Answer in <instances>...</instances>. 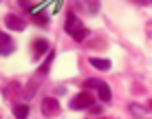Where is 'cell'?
Segmentation results:
<instances>
[{
  "label": "cell",
  "mask_w": 152,
  "mask_h": 119,
  "mask_svg": "<svg viewBox=\"0 0 152 119\" xmlns=\"http://www.w3.org/2000/svg\"><path fill=\"white\" fill-rule=\"evenodd\" d=\"M84 86H86L88 91H91V88L99 91V88H102V86H104V82H102V80H86V84H84Z\"/></svg>",
  "instance_id": "13"
},
{
  "label": "cell",
  "mask_w": 152,
  "mask_h": 119,
  "mask_svg": "<svg viewBox=\"0 0 152 119\" xmlns=\"http://www.w3.org/2000/svg\"><path fill=\"white\" fill-rule=\"evenodd\" d=\"M4 24H7L9 31H24V27H27V22L22 18H18V15H13V13H9L4 18Z\"/></svg>",
  "instance_id": "4"
},
{
  "label": "cell",
  "mask_w": 152,
  "mask_h": 119,
  "mask_svg": "<svg viewBox=\"0 0 152 119\" xmlns=\"http://www.w3.org/2000/svg\"><path fill=\"white\" fill-rule=\"evenodd\" d=\"M42 112H44V117H57L60 115V101L53 97L42 99Z\"/></svg>",
  "instance_id": "3"
},
{
  "label": "cell",
  "mask_w": 152,
  "mask_h": 119,
  "mask_svg": "<svg viewBox=\"0 0 152 119\" xmlns=\"http://www.w3.org/2000/svg\"><path fill=\"white\" fill-rule=\"evenodd\" d=\"M31 15H33V20L40 27H46V24H49V18H46V13L42 11V9H31Z\"/></svg>",
  "instance_id": "8"
},
{
  "label": "cell",
  "mask_w": 152,
  "mask_h": 119,
  "mask_svg": "<svg viewBox=\"0 0 152 119\" xmlns=\"http://www.w3.org/2000/svg\"><path fill=\"white\" fill-rule=\"evenodd\" d=\"M91 66L97 69V71H108L113 64H110V60H106V58H91Z\"/></svg>",
  "instance_id": "6"
},
{
  "label": "cell",
  "mask_w": 152,
  "mask_h": 119,
  "mask_svg": "<svg viewBox=\"0 0 152 119\" xmlns=\"http://www.w3.org/2000/svg\"><path fill=\"white\" fill-rule=\"evenodd\" d=\"M46 51H49V42H46L44 38H38V40L31 42V53H33L35 58H40V55L46 53Z\"/></svg>",
  "instance_id": "5"
},
{
  "label": "cell",
  "mask_w": 152,
  "mask_h": 119,
  "mask_svg": "<svg viewBox=\"0 0 152 119\" xmlns=\"http://www.w3.org/2000/svg\"><path fill=\"white\" fill-rule=\"evenodd\" d=\"M148 31H150V35H152V27H148Z\"/></svg>",
  "instance_id": "17"
},
{
  "label": "cell",
  "mask_w": 152,
  "mask_h": 119,
  "mask_svg": "<svg viewBox=\"0 0 152 119\" xmlns=\"http://www.w3.org/2000/svg\"><path fill=\"white\" fill-rule=\"evenodd\" d=\"M64 31L71 35L75 42H84V40L88 38V29L82 24V20L77 18L75 13H69L66 15V24H64Z\"/></svg>",
  "instance_id": "1"
},
{
  "label": "cell",
  "mask_w": 152,
  "mask_h": 119,
  "mask_svg": "<svg viewBox=\"0 0 152 119\" xmlns=\"http://www.w3.org/2000/svg\"><path fill=\"white\" fill-rule=\"evenodd\" d=\"M13 115H15V119H27L29 117V106L27 104H15Z\"/></svg>",
  "instance_id": "9"
},
{
  "label": "cell",
  "mask_w": 152,
  "mask_h": 119,
  "mask_svg": "<svg viewBox=\"0 0 152 119\" xmlns=\"http://www.w3.org/2000/svg\"><path fill=\"white\" fill-rule=\"evenodd\" d=\"M93 104H95V95H93L91 91H82V93H77L75 97L71 99V108L73 110H82V108H93Z\"/></svg>",
  "instance_id": "2"
},
{
  "label": "cell",
  "mask_w": 152,
  "mask_h": 119,
  "mask_svg": "<svg viewBox=\"0 0 152 119\" xmlns=\"http://www.w3.org/2000/svg\"><path fill=\"white\" fill-rule=\"evenodd\" d=\"M91 112H93V115H99V112H102V108H99V106H93Z\"/></svg>",
  "instance_id": "15"
},
{
  "label": "cell",
  "mask_w": 152,
  "mask_h": 119,
  "mask_svg": "<svg viewBox=\"0 0 152 119\" xmlns=\"http://www.w3.org/2000/svg\"><path fill=\"white\" fill-rule=\"evenodd\" d=\"M130 2L139 4V7H150V4H152V0H130Z\"/></svg>",
  "instance_id": "14"
},
{
  "label": "cell",
  "mask_w": 152,
  "mask_h": 119,
  "mask_svg": "<svg viewBox=\"0 0 152 119\" xmlns=\"http://www.w3.org/2000/svg\"><path fill=\"white\" fill-rule=\"evenodd\" d=\"M0 40H2V55H9V53H11V49H13V46H11V40H9V35L2 33V35H0Z\"/></svg>",
  "instance_id": "12"
},
{
  "label": "cell",
  "mask_w": 152,
  "mask_h": 119,
  "mask_svg": "<svg viewBox=\"0 0 152 119\" xmlns=\"http://www.w3.org/2000/svg\"><path fill=\"white\" fill-rule=\"evenodd\" d=\"M55 60V51H49V55H46V60H44V64L40 66V75H46L49 73V66H51V62Z\"/></svg>",
  "instance_id": "11"
},
{
  "label": "cell",
  "mask_w": 152,
  "mask_h": 119,
  "mask_svg": "<svg viewBox=\"0 0 152 119\" xmlns=\"http://www.w3.org/2000/svg\"><path fill=\"white\" fill-rule=\"evenodd\" d=\"M128 110L132 112V117H137V119H145V112H148V108L141 106V104H134V101H132V104L128 106Z\"/></svg>",
  "instance_id": "7"
},
{
  "label": "cell",
  "mask_w": 152,
  "mask_h": 119,
  "mask_svg": "<svg viewBox=\"0 0 152 119\" xmlns=\"http://www.w3.org/2000/svg\"><path fill=\"white\" fill-rule=\"evenodd\" d=\"M148 108H150V110H152V99H150V101H148Z\"/></svg>",
  "instance_id": "16"
},
{
  "label": "cell",
  "mask_w": 152,
  "mask_h": 119,
  "mask_svg": "<svg viewBox=\"0 0 152 119\" xmlns=\"http://www.w3.org/2000/svg\"><path fill=\"white\" fill-rule=\"evenodd\" d=\"M97 93H99V99H102L104 104H110V99H113V93H110V86H108V84H104V86H102V88H99Z\"/></svg>",
  "instance_id": "10"
}]
</instances>
